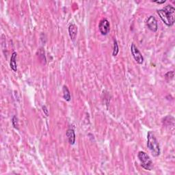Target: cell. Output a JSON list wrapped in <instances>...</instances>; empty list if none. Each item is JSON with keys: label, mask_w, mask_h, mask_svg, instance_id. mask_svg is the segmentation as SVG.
Wrapping results in <instances>:
<instances>
[{"label": "cell", "mask_w": 175, "mask_h": 175, "mask_svg": "<svg viewBox=\"0 0 175 175\" xmlns=\"http://www.w3.org/2000/svg\"><path fill=\"white\" fill-rule=\"evenodd\" d=\"M162 21L168 27L173 26L174 23L175 8L171 5L165 6L164 8L157 11Z\"/></svg>", "instance_id": "6da1fadb"}, {"label": "cell", "mask_w": 175, "mask_h": 175, "mask_svg": "<svg viewBox=\"0 0 175 175\" xmlns=\"http://www.w3.org/2000/svg\"><path fill=\"white\" fill-rule=\"evenodd\" d=\"M147 147L154 157L160 155V147L159 142L152 131H148L147 135Z\"/></svg>", "instance_id": "7a4b0ae2"}, {"label": "cell", "mask_w": 175, "mask_h": 175, "mask_svg": "<svg viewBox=\"0 0 175 175\" xmlns=\"http://www.w3.org/2000/svg\"><path fill=\"white\" fill-rule=\"evenodd\" d=\"M138 157L141 163V166L146 170H151L152 168V161L147 153L145 152L140 151Z\"/></svg>", "instance_id": "3957f363"}, {"label": "cell", "mask_w": 175, "mask_h": 175, "mask_svg": "<svg viewBox=\"0 0 175 175\" xmlns=\"http://www.w3.org/2000/svg\"><path fill=\"white\" fill-rule=\"evenodd\" d=\"M131 52L133 58H134L137 63L139 64V65H142L144 63V58H143L142 53L138 49V47L135 45L134 43L131 44Z\"/></svg>", "instance_id": "277c9868"}, {"label": "cell", "mask_w": 175, "mask_h": 175, "mask_svg": "<svg viewBox=\"0 0 175 175\" xmlns=\"http://www.w3.org/2000/svg\"><path fill=\"white\" fill-rule=\"evenodd\" d=\"M98 29H99L101 34L103 36L107 35L110 30V24L109 21L107 19H103L101 20L98 24Z\"/></svg>", "instance_id": "5b68a950"}, {"label": "cell", "mask_w": 175, "mask_h": 175, "mask_svg": "<svg viewBox=\"0 0 175 175\" xmlns=\"http://www.w3.org/2000/svg\"><path fill=\"white\" fill-rule=\"evenodd\" d=\"M146 24L148 29L151 30L153 32H156L158 30V24H157V21L156 19L154 16H151L149 17L148 19L146 21Z\"/></svg>", "instance_id": "8992f818"}, {"label": "cell", "mask_w": 175, "mask_h": 175, "mask_svg": "<svg viewBox=\"0 0 175 175\" xmlns=\"http://www.w3.org/2000/svg\"><path fill=\"white\" fill-rule=\"evenodd\" d=\"M77 31H78V28L77 26L75 24H71L69 27V33L70 38H71V40L75 41L76 39L77 35Z\"/></svg>", "instance_id": "52a82bcc"}, {"label": "cell", "mask_w": 175, "mask_h": 175, "mask_svg": "<svg viewBox=\"0 0 175 175\" xmlns=\"http://www.w3.org/2000/svg\"><path fill=\"white\" fill-rule=\"evenodd\" d=\"M66 137H67L69 144H71V145L75 144V139H76L75 137L76 136H75V133L74 130L72 129H69L67 131H66Z\"/></svg>", "instance_id": "ba28073f"}, {"label": "cell", "mask_w": 175, "mask_h": 175, "mask_svg": "<svg viewBox=\"0 0 175 175\" xmlns=\"http://www.w3.org/2000/svg\"><path fill=\"white\" fill-rule=\"evenodd\" d=\"M17 52H13L11 56L10 61V69L15 72L17 71Z\"/></svg>", "instance_id": "9c48e42d"}, {"label": "cell", "mask_w": 175, "mask_h": 175, "mask_svg": "<svg viewBox=\"0 0 175 175\" xmlns=\"http://www.w3.org/2000/svg\"><path fill=\"white\" fill-rule=\"evenodd\" d=\"M62 93H63V98L66 101H70L71 99V93H70L69 90L68 89V88L66 86V85H64L63 88H62Z\"/></svg>", "instance_id": "30bf717a"}, {"label": "cell", "mask_w": 175, "mask_h": 175, "mask_svg": "<svg viewBox=\"0 0 175 175\" xmlns=\"http://www.w3.org/2000/svg\"><path fill=\"white\" fill-rule=\"evenodd\" d=\"M119 44H118L116 40H114V50H113V53H112L113 56H116L117 54L119 53Z\"/></svg>", "instance_id": "8fae6325"}, {"label": "cell", "mask_w": 175, "mask_h": 175, "mask_svg": "<svg viewBox=\"0 0 175 175\" xmlns=\"http://www.w3.org/2000/svg\"><path fill=\"white\" fill-rule=\"evenodd\" d=\"M12 125H13L14 128L16 129H19V127H18V119L17 117L16 116H14L13 118H12Z\"/></svg>", "instance_id": "7c38bea8"}, {"label": "cell", "mask_w": 175, "mask_h": 175, "mask_svg": "<svg viewBox=\"0 0 175 175\" xmlns=\"http://www.w3.org/2000/svg\"><path fill=\"white\" fill-rule=\"evenodd\" d=\"M42 109H43V112L44 113V114H45L47 116H49V110H48V109H47V106H43L42 107Z\"/></svg>", "instance_id": "4fadbf2b"}, {"label": "cell", "mask_w": 175, "mask_h": 175, "mask_svg": "<svg viewBox=\"0 0 175 175\" xmlns=\"http://www.w3.org/2000/svg\"><path fill=\"white\" fill-rule=\"evenodd\" d=\"M169 75V77H166V78H170V79H173V77H174V71H170V72H168V73H166V75Z\"/></svg>", "instance_id": "5bb4252c"}, {"label": "cell", "mask_w": 175, "mask_h": 175, "mask_svg": "<svg viewBox=\"0 0 175 175\" xmlns=\"http://www.w3.org/2000/svg\"><path fill=\"white\" fill-rule=\"evenodd\" d=\"M166 2L165 0H163V1H153V2L157 3L158 4H164V3Z\"/></svg>", "instance_id": "9a60e30c"}]
</instances>
